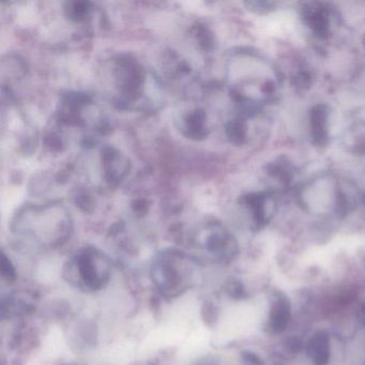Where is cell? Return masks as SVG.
Segmentation results:
<instances>
[{
    "mask_svg": "<svg viewBox=\"0 0 365 365\" xmlns=\"http://www.w3.org/2000/svg\"><path fill=\"white\" fill-rule=\"evenodd\" d=\"M11 230L39 247L56 249L71 237L73 220L61 200L44 204L27 202L12 217Z\"/></svg>",
    "mask_w": 365,
    "mask_h": 365,
    "instance_id": "obj_1",
    "label": "cell"
},
{
    "mask_svg": "<svg viewBox=\"0 0 365 365\" xmlns=\"http://www.w3.org/2000/svg\"><path fill=\"white\" fill-rule=\"evenodd\" d=\"M113 85L116 91L115 104L123 110L150 112L158 103L147 95L151 88H158L159 83L138 58L129 54L118 55L112 61Z\"/></svg>",
    "mask_w": 365,
    "mask_h": 365,
    "instance_id": "obj_2",
    "label": "cell"
},
{
    "mask_svg": "<svg viewBox=\"0 0 365 365\" xmlns=\"http://www.w3.org/2000/svg\"><path fill=\"white\" fill-rule=\"evenodd\" d=\"M196 260L185 252L166 249L158 253L151 266V277L158 292L166 298L179 297L193 281Z\"/></svg>",
    "mask_w": 365,
    "mask_h": 365,
    "instance_id": "obj_3",
    "label": "cell"
},
{
    "mask_svg": "<svg viewBox=\"0 0 365 365\" xmlns=\"http://www.w3.org/2000/svg\"><path fill=\"white\" fill-rule=\"evenodd\" d=\"M63 272L71 285L84 292H98L110 282L112 262L104 252L89 245L76 252Z\"/></svg>",
    "mask_w": 365,
    "mask_h": 365,
    "instance_id": "obj_4",
    "label": "cell"
},
{
    "mask_svg": "<svg viewBox=\"0 0 365 365\" xmlns=\"http://www.w3.org/2000/svg\"><path fill=\"white\" fill-rule=\"evenodd\" d=\"M196 242L221 262H230L238 255L235 237L219 222H208L196 235Z\"/></svg>",
    "mask_w": 365,
    "mask_h": 365,
    "instance_id": "obj_5",
    "label": "cell"
},
{
    "mask_svg": "<svg viewBox=\"0 0 365 365\" xmlns=\"http://www.w3.org/2000/svg\"><path fill=\"white\" fill-rule=\"evenodd\" d=\"M93 106V98L84 93L68 91L59 100L57 119L61 125L69 127L91 125L85 114Z\"/></svg>",
    "mask_w": 365,
    "mask_h": 365,
    "instance_id": "obj_6",
    "label": "cell"
},
{
    "mask_svg": "<svg viewBox=\"0 0 365 365\" xmlns=\"http://www.w3.org/2000/svg\"><path fill=\"white\" fill-rule=\"evenodd\" d=\"M101 165L104 181L113 189L118 187L131 170L129 158L114 146L102 149Z\"/></svg>",
    "mask_w": 365,
    "mask_h": 365,
    "instance_id": "obj_7",
    "label": "cell"
},
{
    "mask_svg": "<svg viewBox=\"0 0 365 365\" xmlns=\"http://www.w3.org/2000/svg\"><path fill=\"white\" fill-rule=\"evenodd\" d=\"M292 303L285 294L274 292L269 304L266 329L270 334H283L292 322Z\"/></svg>",
    "mask_w": 365,
    "mask_h": 365,
    "instance_id": "obj_8",
    "label": "cell"
},
{
    "mask_svg": "<svg viewBox=\"0 0 365 365\" xmlns=\"http://www.w3.org/2000/svg\"><path fill=\"white\" fill-rule=\"evenodd\" d=\"M304 354L312 365H329L332 358V341L327 330H317L305 343Z\"/></svg>",
    "mask_w": 365,
    "mask_h": 365,
    "instance_id": "obj_9",
    "label": "cell"
},
{
    "mask_svg": "<svg viewBox=\"0 0 365 365\" xmlns=\"http://www.w3.org/2000/svg\"><path fill=\"white\" fill-rule=\"evenodd\" d=\"M180 131L190 140H202L209 134L208 117L204 108L190 110L180 118Z\"/></svg>",
    "mask_w": 365,
    "mask_h": 365,
    "instance_id": "obj_10",
    "label": "cell"
},
{
    "mask_svg": "<svg viewBox=\"0 0 365 365\" xmlns=\"http://www.w3.org/2000/svg\"><path fill=\"white\" fill-rule=\"evenodd\" d=\"M328 108L324 104H318L311 110L312 136L314 142L317 145H324L328 140V131H327V120H328Z\"/></svg>",
    "mask_w": 365,
    "mask_h": 365,
    "instance_id": "obj_11",
    "label": "cell"
},
{
    "mask_svg": "<svg viewBox=\"0 0 365 365\" xmlns=\"http://www.w3.org/2000/svg\"><path fill=\"white\" fill-rule=\"evenodd\" d=\"M304 19L307 24L313 29L314 34L318 37H328L330 33V20H329L328 10L322 7H309L304 9Z\"/></svg>",
    "mask_w": 365,
    "mask_h": 365,
    "instance_id": "obj_12",
    "label": "cell"
},
{
    "mask_svg": "<svg viewBox=\"0 0 365 365\" xmlns=\"http://www.w3.org/2000/svg\"><path fill=\"white\" fill-rule=\"evenodd\" d=\"M95 11V6L89 1H67L63 6L66 18L76 24L87 22Z\"/></svg>",
    "mask_w": 365,
    "mask_h": 365,
    "instance_id": "obj_13",
    "label": "cell"
},
{
    "mask_svg": "<svg viewBox=\"0 0 365 365\" xmlns=\"http://www.w3.org/2000/svg\"><path fill=\"white\" fill-rule=\"evenodd\" d=\"M164 70L170 78H177L191 73V67L187 61L181 59L176 53L170 52L164 63Z\"/></svg>",
    "mask_w": 365,
    "mask_h": 365,
    "instance_id": "obj_14",
    "label": "cell"
},
{
    "mask_svg": "<svg viewBox=\"0 0 365 365\" xmlns=\"http://www.w3.org/2000/svg\"><path fill=\"white\" fill-rule=\"evenodd\" d=\"M192 36L195 41L197 42L200 50L210 52L215 48V37L212 31L207 25L197 23L192 27Z\"/></svg>",
    "mask_w": 365,
    "mask_h": 365,
    "instance_id": "obj_15",
    "label": "cell"
},
{
    "mask_svg": "<svg viewBox=\"0 0 365 365\" xmlns=\"http://www.w3.org/2000/svg\"><path fill=\"white\" fill-rule=\"evenodd\" d=\"M225 133L235 145H242L247 138V125L242 118L232 119L226 123Z\"/></svg>",
    "mask_w": 365,
    "mask_h": 365,
    "instance_id": "obj_16",
    "label": "cell"
},
{
    "mask_svg": "<svg viewBox=\"0 0 365 365\" xmlns=\"http://www.w3.org/2000/svg\"><path fill=\"white\" fill-rule=\"evenodd\" d=\"M74 202H76V207H78L84 212H91L95 208L96 202L93 200V196L86 190H80L74 196Z\"/></svg>",
    "mask_w": 365,
    "mask_h": 365,
    "instance_id": "obj_17",
    "label": "cell"
},
{
    "mask_svg": "<svg viewBox=\"0 0 365 365\" xmlns=\"http://www.w3.org/2000/svg\"><path fill=\"white\" fill-rule=\"evenodd\" d=\"M1 277L8 283H14L18 277V272L14 262L5 253L1 255Z\"/></svg>",
    "mask_w": 365,
    "mask_h": 365,
    "instance_id": "obj_18",
    "label": "cell"
},
{
    "mask_svg": "<svg viewBox=\"0 0 365 365\" xmlns=\"http://www.w3.org/2000/svg\"><path fill=\"white\" fill-rule=\"evenodd\" d=\"M202 318H204L205 322H206L208 326H212L215 322L219 319V307L215 304V303L211 302V301H206L204 303V307H202Z\"/></svg>",
    "mask_w": 365,
    "mask_h": 365,
    "instance_id": "obj_19",
    "label": "cell"
},
{
    "mask_svg": "<svg viewBox=\"0 0 365 365\" xmlns=\"http://www.w3.org/2000/svg\"><path fill=\"white\" fill-rule=\"evenodd\" d=\"M150 208V202L145 198H138L132 202V209L138 215H145Z\"/></svg>",
    "mask_w": 365,
    "mask_h": 365,
    "instance_id": "obj_20",
    "label": "cell"
}]
</instances>
